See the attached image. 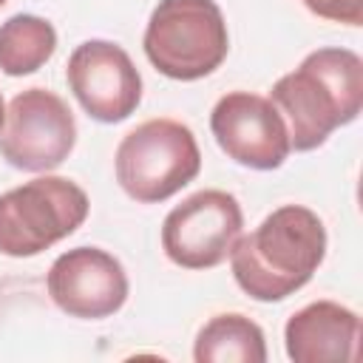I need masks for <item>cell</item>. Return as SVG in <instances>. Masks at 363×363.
<instances>
[{"instance_id": "277c9868", "label": "cell", "mask_w": 363, "mask_h": 363, "mask_svg": "<svg viewBox=\"0 0 363 363\" xmlns=\"http://www.w3.org/2000/svg\"><path fill=\"white\" fill-rule=\"evenodd\" d=\"M113 170L119 187L139 204L176 196L201 170V150L193 130L179 119H147L122 136Z\"/></svg>"}, {"instance_id": "4fadbf2b", "label": "cell", "mask_w": 363, "mask_h": 363, "mask_svg": "<svg viewBox=\"0 0 363 363\" xmlns=\"http://www.w3.org/2000/svg\"><path fill=\"white\" fill-rule=\"evenodd\" d=\"M57 51V31L45 17L14 14L0 23V71L26 77L40 71Z\"/></svg>"}, {"instance_id": "3957f363", "label": "cell", "mask_w": 363, "mask_h": 363, "mask_svg": "<svg viewBox=\"0 0 363 363\" xmlns=\"http://www.w3.org/2000/svg\"><path fill=\"white\" fill-rule=\"evenodd\" d=\"M150 65L179 82L210 77L230 51V34L216 0H159L142 37Z\"/></svg>"}, {"instance_id": "8992f818", "label": "cell", "mask_w": 363, "mask_h": 363, "mask_svg": "<svg viewBox=\"0 0 363 363\" xmlns=\"http://www.w3.org/2000/svg\"><path fill=\"white\" fill-rule=\"evenodd\" d=\"M77 145V122L68 102L48 88L20 91L0 128V156L26 173L60 167Z\"/></svg>"}, {"instance_id": "2e32d148", "label": "cell", "mask_w": 363, "mask_h": 363, "mask_svg": "<svg viewBox=\"0 0 363 363\" xmlns=\"http://www.w3.org/2000/svg\"><path fill=\"white\" fill-rule=\"evenodd\" d=\"M6 3H9V0H0V6H6Z\"/></svg>"}, {"instance_id": "7c38bea8", "label": "cell", "mask_w": 363, "mask_h": 363, "mask_svg": "<svg viewBox=\"0 0 363 363\" xmlns=\"http://www.w3.org/2000/svg\"><path fill=\"white\" fill-rule=\"evenodd\" d=\"M196 363H264L267 337L264 329L241 312L213 315L196 335Z\"/></svg>"}, {"instance_id": "8fae6325", "label": "cell", "mask_w": 363, "mask_h": 363, "mask_svg": "<svg viewBox=\"0 0 363 363\" xmlns=\"http://www.w3.org/2000/svg\"><path fill=\"white\" fill-rule=\"evenodd\" d=\"M286 357L295 363L357 360L360 318L337 301H315L289 315L284 326Z\"/></svg>"}, {"instance_id": "30bf717a", "label": "cell", "mask_w": 363, "mask_h": 363, "mask_svg": "<svg viewBox=\"0 0 363 363\" xmlns=\"http://www.w3.org/2000/svg\"><path fill=\"white\" fill-rule=\"evenodd\" d=\"M45 289L65 315L102 320L125 306L130 284L125 267L111 252L99 247H74L54 258Z\"/></svg>"}, {"instance_id": "6da1fadb", "label": "cell", "mask_w": 363, "mask_h": 363, "mask_svg": "<svg viewBox=\"0 0 363 363\" xmlns=\"http://www.w3.org/2000/svg\"><path fill=\"white\" fill-rule=\"evenodd\" d=\"M227 258L235 284L252 301H284L306 286L323 264L326 227L315 210L284 204L252 233L238 235Z\"/></svg>"}, {"instance_id": "5bb4252c", "label": "cell", "mask_w": 363, "mask_h": 363, "mask_svg": "<svg viewBox=\"0 0 363 363\" xmlns=\"http://www.w3.org/2000/svg\"><path fill=\"white\" fill-rule=\"evenodd\" d=\"M315 17L332 20V23H346V26H360L363 23V0H301Z\"/></svg>"}, {"instance_id": "9a60e30c", "label": "cell", "mask_w": 363, "mask_h": 363, "mask_svg": "<svg viewBox=\"0 0 363 363\" xmlns=\"http://www.w3.org/2000/svg\"><path fill=\"white\" fill-rule=\"evenodd\" d=\"M3 119H6V102H3V96H0V128H3Z\"/></svg>"}, {"instance_id": "52a82bcc", "label": "cell", "mask_w": 363, "mask_h": 363, "mask_svg": "<svg viewBox=\"0 0 363 363\" xmlns=\"http://www.w3.org/2000/svg\"><path fill=\"white\" fill-rule=\"evenodd\" d=\"M244 213L227 190H199L176 204L162 221V250L184 269L218 267L241 235Z\"/></svg>"}, {"instance_id": "ba28073f", "label": "cell", "mask_w": 363, "mask_h": 363, "mask_svg": "<svg viewBox=\"0 0 363 363\" xmlns=\"http://www.w3.org/2000/svg\"><path fill=\"white\" fill-rule=\"evenodd\" d=\"M65 79L82 111L102 125L128 119L142 102V77L130 54L111 40L79 43L68 57Z\"/></svg>"}, {"instance_id": "9c48e42d", "label": "cell", "mask_w": 363, "mask_h": 363, "mask_svg": "<svg viewBox=\"0 0 363 363\" xmlns=\"http://www.w3.org/2000/svg\"><path fill=\"white\" fill-rule=\"evenodd\" d=\"M210 130L218 147L250 170H275L292 150L284 116L269 96L252 91L224 94L213 105Z\"/></svg>"}, {"instance_id": "7a4b0ae2", "label": "cell", "mask_w": 363, "mask_h": 363, "mask_svg": "<svg viewBox=\"0 0 363 363\" xmlns=\"http://www.w3.org/2000/svg\"><path fill=\"white\" fill-rule=\"evenodd\" d=\"M269 99L286 122L289 147L315 150L360 116L363 60L352 48H318L272 85Z\"/></svg>"}, {"instance_id": "5b68a950", "label": "cell", "mask_w": 363, "mask_h": 363, "mask_svg": "<svg viewBox=\"0 0 363 363\" xmlns=\"http://www.w3.org/2000/svg\"><path fill=\"white\" fill-rule=\"evenodd\" d=\"M88 193L65 176H37L0 196V252L31 258L68 238L88 218Z\"/></svg>"}]
</instances>
